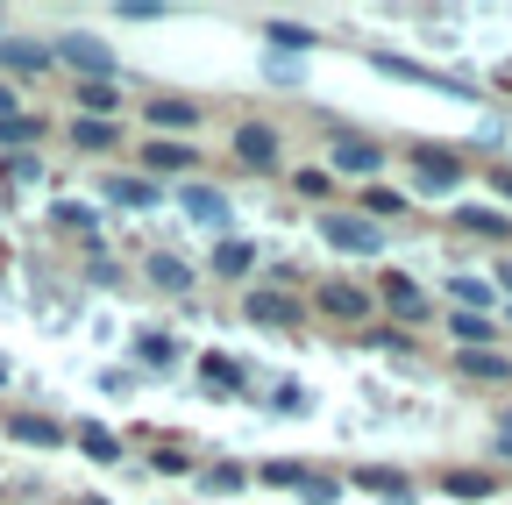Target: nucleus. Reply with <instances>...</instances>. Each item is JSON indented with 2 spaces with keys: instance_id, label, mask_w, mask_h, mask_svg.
Wrapping results in <instances>:
<instances>
[{
  "instance_id": "f257e3e1",
  "label": "nucleus",
  "mask_w": 512,
  "mask_h": 505,
  "mask_svg": "<svg viewBox=\"0 0 512 505\" xmlns=\"http://www.w3.org/2000/svg\"><path fill=\"white\" fill-rule=\"evenodd\" d=\"M313 306H320V321H377V292L356 285V278H320L313 285Z\"/></svg>"
},
{
  "instance_id": "f03ea898",
  "label": "nucleus",
  "mask_w": 512,
  "mask_h": 505,
  "mask_svg": "<svg viewBox=\"0 0 512 505\" xmlns=\"http://www.w3.org/2000/svg\"><path fill=\"white\" fill-rule=\"evenodd\" d=\"M320 242L342 249V257H377V249H384V228H377V221H363V214L328 207V214H320Z\"/></svg>"
},
{
  "instance_id": "7ed1b4c3",
  "label": "nucleus",
  "mask_w": 512,
  "mask_h": 505,
  "mask_svg": "<svg viewBox=\"0 0 512 505\" xmlns=\"http://www.w3.org/2000/svg\"><path fill=\"white\" fill-rule=\"evenodd\" d=\"M50 57H57V65H72L79 79H114V50H107V36H86V29H64V36L50 43Z\"/></svg>"
},
{
  "instance_id": "20e7f679",
  "label": "nucleus",
  "mask_w": 512,
  "mask_h": 505,
  "mask_svg": "<svg viewBox=\"0 0 512 505\" xmlns=\"http://www.w3.org/2000/svg\"><path fill=\"white\" fill-rule=\"evenodd\" d=\"M228 150H235L242 171H278V164H285V136L271 129V121H235Z\"/></svg>"
},
{
  "instance_id": "39448f33",
  "label": "nucleus",
  "mask_w": 512,
  "mask_h": 505,
  "mask_svg": "<svg viewBox=\"0 0 512 505\" xmlns=\"http://www.w3.org/2000/svg\"><path fill=\"white\" fill-rule=\"evenodd\" d=\"M413 178H420V193H456L463 185V150H441V143H413L406 150Z\"/></svg>"
},
{
  "instance_id": "423d86ee",
  "label": "nucleus",
  "mask_w": 512,
  "mask_h": 505,
  "mask_svg": "<svg viewBox=\"0 0 512 505\" xmlns=\"http://www.w3.org/2000/svg\"><path fill=\"white\" fill-rule=\"evenodd\" d=\"M100 200L121 207V214H150V207H164V185L143 178V171H107L100 178Z\"/></svg>"
},
{
  "instance_id": "0eeeda50",
  "label": "nucleus",
  "mask_w": 512,
  "mask_h": 505,
  "mask_svg": "<svg viewBox=\"0 0 512 505\" xmlns=\"http://www.w3.org/2000/svg\"><path fill=\"white\" fill-rule=\"evenodd\" d=\"M242 321H256V328H299L306 306L292 292H278V285H249L242 292Z\"/></svg>"
},
{
  "instance_id": "6e6552de",
  "label": "nucleus",
  "mask_w": 512,
  "mask_h": 505,
  "mask_svg": "<svg viewBox=\"0 0 512 505\" xmlns=\"http://www.w3.org/2000/svg\"><path fill=\"white\" fill-rule=\"evenodd\" d=\"M136 157H143V178H157V185L164 178H192V164H200V150L178 143V136H150Z\"/></svg>"
},
{
  "instance_id": "1a4fd4ad",
  "label": "nucleus",
  "mask_w": 512,
  "mask_h": 505,
  "mask_svg": "<svg viewBox=\"0 0 512 505\" xmlns=\"http://www.w3.org/2000/svg\"><path fill=\"white\" fill-rule=\"evenodd\" d=\"M57 72V57H50V43H22V36H0V79H50Z\"/></svg>"
},
{
  "instance_id": "9d476101",
  "label": "nucleus",
  "mask_w": 512,
  "mask_h": 505,
  "mask_svg": "<svg viewBox=\"0 0 512 505\" xmlns=\"http://www.w3.org/2000/svg\"><path fill=\"white\" fill-rule=\"evenodd\" d=\"M377 306L392 313V321H406V328L434 321V306H427V292H420L413 278H399V271H384V285H377Z\"/></svg>"
},
{
  "instance_id": "9b49d317",
  "label": "nucleus",
  "mask_w": 512,
  "mask_h": 505,
  "mask_svg": "<svg viewBox=\"0 0 512 505\" xmlns=\"http://www.w3.org/2000/svg\"><path fill=\"white\" fill-rule=\"evenodd\" d=\"M143 121H150V136H192L200 129V100H185V93H157L150 107H143Z\"/></svg>"
},
{
  "instance_id": "f8f14e48",
  "label": "nucleus",
  "mask_w": 512,
  "mask_h": 505,
  "mask_svg": "<svg viewBox=\"0 0 512 505\" xmlns=\"http://www.w3.org/2000/svg\"><path fill=\"white\" fill-rule=\"evenodd\" d=\"M384 143H370V136H335V150H328V171H342V178H377L384 171Z\"/></svg>"
},
{
  "instance_id": "ddd939ff",
  "label": "nucleus",
  "mask_w": 512,
  "mask_h": 505,
  "mask_svg": "<svg viewBox=\"0 0 512 505\" xmlns=\"http://www.w3.org/2000/svg\"><path fill=\"white\" fill-rule=\"evenodd\" d=\"M0 434L22 441V449H64V441H72V427H57L50 413H8V420H0Z\"/></svg>"
},
{
  "instance_id": "4468645a",
  "label": "nucleus",
  "mask_w": 512,
  "mask_h": 505,
  "mask_svg": "<svg viewBox=\"0 0 512 505\" xmlns=\"http://www.w3.org/2000/svg\"><path fill=\"white\" fill-rule=\"evenodd\" d=\"M143 278H150L157 292H171V299H185L192 285H200V271H192L185 257H171V249H150V257H143Z\"/></svg>"
},
{
  "instance_id": "2eb2a0df",
  "label": "nucleus",
  "mask_w": 512,
  "mask_h": 505,
  "mask_svg": "<svg viewBox=\"0 0 512 505\" xmlns=\"http://www.w3.org/2000/svg\"><path fill=\"white\" fill-rule=\"evenodd\" d=\"M72 107L86 121H121V86L114 79H72Z\"/></svg>"
},
{
  "instance_id": "dca6fc26",
  "label": "nucleus",
  "mask_w": 512,
  "mask_h": 505,
  "mask_svg": "<svg viewBox=\"0 0 512 505\" xmlns=\"http://www.w3.org/2000/svg\"><path fill=\"white\" fill-rule=\"evenodd\" d=\"M178 207L200 221V228H221V221H228V193H221V185H200V178L178 185Z\"/></svg>"
},
{
  "instance_id": "f3484780",
  "label": "nucleus",
  "mask_w": 512,
  "mask_h": 505,
  "mask_svg": "<svg viewBox=\"0 0 512 505\" xmlns=\"http://www.w3.org/2000/svg\"><path fill=\"white\" fill-rule=\"evenodd\" d=\"M349 484H356V491H377V498H392V505H413V477L392 470V463H363V470H349Z\"/></svg>"
},
{
  "instance_id": "a211bd4d",
  "label": "nucleus",
  "mask_w": 512,
  "mask_h": 505,
  "mask_svg": "<svg viewBox=\"0 0 512 505\" xmlns=\"http://www.w3.org/2000/svg\"><path fill=\"white\" fill-rule=\"evenodd\" d=\"M64 143H72L79 157H100V150H121V121H86V114H72V129H64Z\"/></svg>"
},
{
  "instance_id": "6ab92c4d",
  "label": "nucleus",
  "mask_w": 512,
  "mask_h": 505,
  "mask_svg": "<svg viewBox=\"0 0 512 505\" xmlns=\"http://www.w3.org/2000/svg\"><path fill=\"white\" fill-rule=\"evenodd\" d=\"M207 271H214V278H228V285H235V278H249V271H256V242H242V235H221Z\"/></svg>"
},
{
  "instance_id": "aec40b11",
  "label": "nucleus",
  "mask_w": 512,
  "mask_h": 505,
  "mask_svg": "<svg viewBox=\"0 0 512 505\" xmlns=\"http://www.w3.org/2000/svg\"><path fill=\"white\" fill-rule=\"evenodd\" d=\"M456 377H470V385H498V377H512L505 349H456Z\"/></svg>"
},
{
  "instance_id": "412c9836",
  "label": "nucleus",
  "mask_w": 512,
  "mask_h": 505,
  "mask_svg": "<svg viewBox=\"0 0 512 505\" xmlns=\"http://www.w3.org/2000/svg\"><path fill=\"white\" fill-rule=\"evenodd\" d=\"M448 335H456V349H498V321L491 313H448Z\"/></svg>"
},
{
  "instance_id": "4be33fe9",
  "label": "nucleus",
  "mask_w": 512,
  "mask_h": 505,
  "mask_svg": "<svg viewBox=\"0 0 512 505\" xmlns=\"http://www.w3.org/2000/svg\"><path fill=\"white\" fill-rule=\"evenodd\" d=\"M356 214L384 228V221H399V214H406V193H392V185H363V200H356Z\"/></svg>"
},
{
  "instance_id": "5701e85b",
  "label": "nucleus",
  "mask_w": 512,
  "mask_h": 505,
  "mask_svg": "<svg viewBox=\"0 0 512 505\" xmlns=\"http://www.w3.org/2000/svg\"><path fill=\"white\" fill-rule=\"evenodd\" d=\"M200 385H207V392H221V399H228V392H242V363L207 349V356H200Z\"/></svg>"
},
{
  "instance_id": "b1692460",
  "label": "nucleus",
  "mask_w": 512,
  "mask_h": 505,
  "mask_svg": "<svg viewBox=\"0 0 512 505\" xmlns=\"http://www.w3.org/2000/svg\"><path fill=\"white\" fill-rule=\"evenodd\" d=\"M43 136H50V121H43V114H29V107L0 121V150H22V143H43Z\"/></svg>"
},
{
  "instance_id": "393cba45",
  "label": "nucleus",
  "mask_w": 512,
  "mask_h": 505,
  "mask_svg": "<svg viewBox=\"0 0 512 505\" xmlns=\"http://www.w3.org/2000/svg\"><path fill=\"white\" fill-rule=\"evenodd\" d=\"M456 228H463V235H484V242H505V235H512V221L491 214V207H456Z\"/></svg>"
},
{
  "instance_id": "a878e982",
  "label": "nucleus",
  "mask_w": 512,
  "mask_h": 505,
  "mask_svg": "<svg viewBox=\"0 0 512 505\" xmlns=\"http://www.w3.org/2000/svg\"><path fill=\"white\" fill-rule=\"evenodd\" d=\"M72 441H79V456H93V463H121V441L93 420V427H72Z\"/></svg>"
},
{
  "instance_id": "bb28decb",
  "label": "nucleus",
  "mask_w": 512,
  "mask_h": 505,
  "mask_svg": "<svg viewBox=\"0 0 512 505\" xmlns=\"http://www.w3.org/2000/svg\"><path fill=\"white\" fill-rule=\"evenodd\" d=\"M441 491H448V498H470V505H477V498H491L498 484H491V470H448V477H441Z\"/></svg>"
},
{
  "instance_id": "cd10ccee",
  "label": "nucleus",
  "mask_w": 512,
  "mask_h": 505,
  "mask_svg": "<svg viewBox=\"0 0 512 505\" xmlns=\"http://www.w3.org/2000/svg\"><path fill=\"white\" fill-rule=\"evenodd\" d=\"M377 72H392V79H420V86H441V93H463L456 79H441V72H427V65H413V57H377Z\"/></svg>"
},
{
  "instance_id": "c85d7f7f",
  "label": "nucleus",
  "mask_w": 512,
  "mask_h": 505,
  "mask_svg": "<svg viewBox=\"0 0 512 505\" xmlns=\"http://www.w3.org/2000/svg\"><path fill=\"white\" fill-rule=\"evenodd\" d=\"M256 477H264V484H278V491H306V463H292V456H278V463H256Z\"/></svg>"
},
{
  "instance_id": "c756f323",
  "label": "nucleus",
  "mask_w": 512,
  "mask_h": 505,
  "mask_svg": "<svg viewBox=\"0 0 512 505\" xmlns=\"http://www.w3.org/2000/svg\"><path fill=\"white\" fill-rule=\"evenodd\" d=\"M264 36H271V50H313L320 43L306 22H264Z\"/></svg>"
},
{
  "instance_id": "7c9ffc66",
  "label": "nucleus",
  "mask_w": 512,
  "mask_h": 505,
  "mask_svg": "<svg viewBox=\"0 0 512 505\" xmlns=\"http://www.w3.org/2000/svg\"><path fill=\"white\" fill-rule=\"evenodd\" d=\"M249 477H256V470H242V463H207V470H200V484H207V491H242Z\"/></svg>"
},
{
  "instance_id": "2f4dec72",
  "label": "nucleus",
  "mask_w": 512,
  "mask_h": 505,
  "mask_svg": "<svg viewBox=\"0 0 512 505\" xmlns=\"http://www.w3.org/2000/svg\"><path fill=\"white\" fill-rule=\"evenodd\" d=\"M342 491H349V484H342V477H328V470H313V477H306V491H299V498H306V505H335V498H342Z\"/></svg>"
},
{
  "instance_id": "473e14b6",
  "label": "nucleus",
  "mask_w": 512,
  "mask_h": 505,
  "mask_svg": "<svg viewBox=\"0 0 512 505\" xmlns=\"http://www.w3.org/2000/svg\"><path fill=\"white\" fill-rule=\"evenodd\" d=\"M292 185H299L306 200H328V193H335V171H320V164H306V171H292Z\"/></svg>"
},
{
  "instance_id": "72a5a7b5",
  "label": "nucleus",
  "mask_w": 512,
  "mask_h": 505,
  "mask_svg": "<svg viewBox=\"0 0 512 505\" xmlns=\"http://www.w3.org/2000/svg\"><path fill=\"white\" fill-rule=\"evenodd\" d=\"M136 356L164 370V363H178V342H171V335H143V342H136Z\"/></svg>"
},
{
  "instance_id": "f704fd0d",
  "label": "nucleus",
  "mask_w": 512,
  "mask_h": 505,
  "mask_svg": "<svg viewBox=\"0 0 512 505\" xmlns=\"http://www.w3.org/2000/svg\"><path fill=\"white\" fill-rule=\"evenodd\" d=\"M150 470H164V477H185V470H192V456L164 441V449H150Z\"/></svg>"
},
{
  "instance_id": "c9c22d12",
  "label": "nucleus",
  "mask_w": 512,
  "mask_h": 505,
  "mask_svg": "<svg viewBox=\"0 0 512 505\" xmlns=\"http://www.w3.org/2000/svg\"><path fill=\"white\" fill-rule=\"evenodd\" d=\"M370 349H392V356H413V335H399V328H370Z\"/></svg>"
},
{
  "instance_id": "e433bc0d",
  "label": "nucleus",
  "mask_w": 512,
  "mask_h": 505,
  "mask_svg": "<svg viewBox=\"0 0 512 505\" xmlns=\"http://www.w3.org/2000/svg\"><path fill=\"white\" fill-rule=\"evenodd\" d=\"M57 221H64V228H93V207H86V200H57Z\"/></svg>"
},
{
  "instance_id": "4c0bfd02",
  "label": "nucleus",
  "mask_w": 512,
  "mask_h": 505,
  "mask_svg": "<svg viewBox=\"0 0 512 505\" xmlns=\"http://www.w3.org/2000/svg\"><path fill=\"white\" fill-rule=\"evenodd\" d=\"M0 171H8L15 185H29V178H43V164H36V157H8V164H0Z\"/></svg>"
},
{
  "instance_id": "58836bf2",
  "label": "nucleus",
  "mask_w": 512,
  "mask_h": 505,
  "mask_svg": "<svg viewBox=\"0 0 512 505\" xmlns=\"http://www.w3.org/2000/svg\"><path fill=\"white\" fill-rule=\"evenodd\" d=\"M121 22H164V8H157V0H128Z\"/></svg>"
},
{
  "instance_id": "ea45409f",
  "label": "nucleus",
  "mask_w": 512,
  "mask_h": 505,
  "mask_svg": "<svg viewBox=\"0 0 512 505\" xmlns=\"http://www.w3.org/2000/svg\"><path fill=\"white\" fill-rule=\"evenodd\" d=\"M8 114H22V93H15L8 79H0V121H8Z\"/></svg>"
},
{
  "instance_id": "a19ab883",
  "label": "nucleus",
  "mask_w": 512,
  "mask_h": 505,
  "mask_svg": "<svg viewBox=\"0 0 512 505\" xmlns=\"http://www.w3.org/2000/svg\"><path fill=\"white\" fill-rule=\"evenodd\" d=\"M491 449H498V456H505V463H512V413H505V420H498V441H491Z\"/></svg>"
},
{
  "instance_id": "79ce46f5",
  "label": "nucleus",
  "mask_w": 512,
  "mask_h": 505,
  "mask_svg": "<svg viewBox=\"0 0 512 505\" xmlns=\"http://www.w3.org/2000/svg\"><path fill=\"white\" fill-rule=\"evenodd\" d=\"M491 185H498V200H512V164H498V171H491Z\"/></svg>"
},
{
  "instance_id": "37998d69",
  "label": "nucleus",
  "mask_w": 512,
  "mask_h": 505,
  "mask_svg": "<svg viewBox=\"0 0 512 505\" xmlns=\"http://www.w3.org/2000/svg\"><path fill=\"white\" fill-rule=\"evenodd\" d=\"M498 285H505V292H512V264H498Z\"/></svg>"
},
{
  "instance_id": "c03bdc74",
  "label": "nucleus",
  "mask_w": 512,
  "mask_h": 505,
  "mask_svg": "<svg viewBox=\"0 0 512 505\" xmlns=\"http://www.w3.org/2000/svg\"><path fill=\"white\" fill-rule=\"evenodd\" d=\"M0 392H8V356H0Z\"/></svg>"
}]
</instances>
